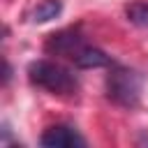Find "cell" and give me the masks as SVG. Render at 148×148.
Wrapping results in <instances>:
<instances>
[{
  "label": "cell",
  "instance_id": "obj_1",
  "mask_svg": "<svg viewBox=\"0 0 148 148\" xmlns=\"http://www.w3.org/2000/svg\"><path fill=\"white\" fill-rule=\"evenodd\" d=\"M44 51L49 56H58V58L69 60L79 69H99V67H111L113 65L111 56H106L102 49L92 46L86 39V35H81L79 25L51 32L44 42Z\"/></svg>",
  "mask_w": 148,
  "mask_h": 148
},
{
  "label": "cell",
  "instance_id": "obj_2",
  "mask_svg": "<svg viewBox=\"0 0 148 148\" xmlns=\"http://www.w3.org/2000/svg\"><path fill=\"white\" fill-rule=\"evenodd\" d=\"M25 72H28V81L32 86H37L51 95H58V97H76V92L81 88L76 74L58 60H49V58L32 60V62H28Z\"/></svg>",
  "mask_w": 148,
  "mask_h": 148
},
{
  "label": "cell",
  "instance_id": "obj_3",
  "mask_svg": "<svg viewBox=\"0 0 148 148\" xmlns=\"http://www.w3.org/2000/svg\"><path fill=\"white\" fill-rule=\"evenodd\" d=\"M106 99L123 109H134L141 99V74L132 67L113 62L104 79Z\"/></svg>",
  "mask_w": 148,
  "mask_h": 148
},
{
  "label": "cell",
  "instance_id": "obj_4",
  "mask_svg": "<svg viewBox=\"0 0 148 148\" xmlns=\"http://www.w3.org/2000/svg\"><path fill=\"white\" fill-rule=\"evenodd\" d=\"M39 143L46 148H83L86 139L72 127V125H51L39 136Z\"/></svg>",
  "mask_w": 148,
  "mask_h": 148
},
{
  "label": "cell",
  "instance_id": "obj_5",
  "mask_svg": "<svg viewBox=\"0 0 148 148\" xmlns=\"http://www.w3.org/2000/svg\"><path fill=\"white\" fill-rule=\"evenodd\" d=\"M62 14V0H42L30 12V23H49Z\"/></svg>",
  "mask_w": 148,
  "mask_h": 148
},
{
  "label": "cell",
  "instance_id": "obj_6",
  "mask_svg": "<svg viewBox=\"0 0 148 148\" xmlns=\"http://www.w3.org/2000/svg\"><path fill=\"white\" fill-rule=\"evenodd\" d=\"M125 18L132 25L148 30V0H134V2L125 5Z\"/></svg>",
  "mask_w": 148,
  "mask_h": 148
},
{
  "label": "cell",
  "instance_id": "obj_7",
  "mask_svg": "<svg viewBox=\"0 0 148 148\" xmlns=\"http://www.w3.org/2000/svg\"><path fill=\"white\" fill-rule=\"evenodd\" d=\"M9 76H12V67H9V62H7V58H5V74H2V83L7 86V81H9Z\"/></svg>",
  "mask_w": 148,
  "mask_h": 148
}]
</instances>
